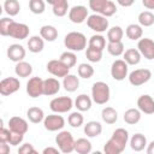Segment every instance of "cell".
Instances as JSON below:
<instances>
[{"label":"cell","instance_id":"6da1fadb","mask_svg":"<svg viewBox=\"0 0 154 154\" xmlns=\"http://www.w3.org/2000/svg\"><path fill=\"white\" fill-rule=\"evenodd\" d=\"M129 141V132L124 128H118L113 131L111 138L105 143L103 152L106 154H120L124 152Z\"/></svg>","mask_w":154,"mask_h":154},{"label":"cell","instance_id":"7a4b0ae2","mask_svg":"<svg viewBox=\"0 0 154 154\" xmlns=\"http://www.w3.org/2000/svg\"><path fill=\"white\" fill-rule=\"evenodd\" d=\"M64 45L69 51L81 52L87 46V37L79 31H71L64 37Z\"/></svg>","mask_w":154,"mask_h":154},{"label":"cell","instance_id":"3957f363","mask_svg":"<svg viewBox=\"0 0 154 154\" xmlns=\"http://www.w3.org/2000/svg\"><path fill=\"white\" fill-rule=\"evenodd\" d=\"M111 96L109 87L106 82L97 81L91 87V99L97 105H105L108 102Z\"/></svg>","mask_w":154,"mask_h":154},{"label":"cell","instance_id":"277c9868","mask_svg":"<svg viewBox=\"0 0 154 154\" xmlns=\"http://www.w3.org/2000/svg\"><path fill=\"white\" fill-rule=\"evenodd\" d=\"M55 143L61 153H71L75 150V140L70 131L67 130H60L58 135L55 136Z\"/></svg>","mask_w":154,"mask_h":154},{"label":"cell","instance_id":"5b68a950","mask_svg":"<svg viewBox=\"0 0 154 154\" xmlns=\"http://www.w3.org/2000/svg\"><path fill=\"white\" fill-rule=\"evenodd\" d=\"M87 25L93 31L101 34L108 29V19H107V17H105L100 13H94L87 18Z\"/></svg>","mask_w":154,"mask_h":154},{"label":"cell","instance_id":"8992f818","mask_svg":"<svg viewBox=\"0 0 154 154\" xmlns=\"http://www.w3.org/2000/svg\"><path fill=\"white\" fill-rule=\"evenodd\" d=\"M72 107H73V101L69 96L54 97L49 102V108L54 113H66V112L71 111Z\"/></svg>","mask_w":154,"mask_h":154},{"label":"cell","instance_id":"52a82bcc","mask_svg":"<svg viewBox=\"0 0 154 154\" xmlns=\"http://www.w3.org/2000/svg\"><path fill=\"white\" fill-rule=\"evenodd\" d=\"M129 82L134 87H140L147 83L152 78V71L149 69H136L129 73Z\"/></svg>","mask_w":154,"mask_h":154},{"label":"cell","instance_id":"ba28073f","mask_svg":"<svg viewBox=\"0 0 154 154\" xmlns=\"http://www.w3.org/2000/svg\"><path fill=\"white\" fill-rule=\"evenodd\" d=\"M129 65L124 59H117L111 65V76L116 81H123L128 77Z\"/></svg>","mask_w":154,"mask_h":154},{"label":"cell","instance_id":"9c48e42d","mask_svg":"<svg viewBox=\"0 0 154 154\" xmlns=\"http://www.w3.org/2000/svg\"><path fill=\"white\" fill-rule=\"evenodd\" d=\"M46 69L47 71L53 75L54 77H58V78H64L66 75H69L70 72V69L60 60V59H52L47 63L46 65Z\"/></svg>","mask_w":154,"mask_h":154},{"label":"cell","instance_id":"30bf717a","mask_svg":"<svg viewBox=\"0 0 154 154\" xmlns=\"http://www.w3.org/2000/svg\"><path fill=\"white\" fill-rule=\"evenodd\" d=\"M43 126L48 131H60L65 126V119L59 116V113H53L45 117Z\"/></svg>","mask_w":154,"mask_h":154},{"label":"cell","instance_id":"8fae6325","mask_svg":"<svg viewBox=\"0 0 154 154\" xmlns=\"http://www.w3.org/2000/svg\"><path fill=\"white\" fill-rule=\"evenodd\" d=\"M20 88V82L16 77H6L0 82V94L2 96H8L14 94Z\"/></svg>","mask_w":154,"mask_h":154},{"label":"cell","instance_id":"7c38bea8","mask_svg":"<svg viewBox=\"0 0 154 154\" xmlns=\"http://www.w3.org/2000/svg\"><path fill=\"white\" fill-rule=\"evenodd\" d=\"M26 93L32 99L43 95V79L40 77L29 78V81L26 82Z\"/></svg>","mask_w":154,"mask_h":154},{"label":"cell","instance_id":"4fadbf2b","mask_svg":"<svg viewBox=\"0 0 154 154\" xmlns=\"http://www.w3.org/2000/svg\"><path fill=\"white\" fill-rule=\"evenodd\" d=\"M29 26L24 23H18V22H12L10 30H8V36L12 38H17V40H24L29 36Z\"/></svg>","mask_w":154,"mask_h":154},{"label":"cell","instance_id":"5bb4252c","mask_svg":"<svg viewBox=\"0 0 154 154\" xmlns=\"http://www.w3.org/2000/svg\"><path fill=\"white\" fill-rule=\"evenodd\" d=\"M89 17L88 10L83 5H76L70 8L69 11V19L75 24H81Z\"/></svg>","mask_w":154,"mask_h":154},{"label":"cell","instance_id":"9a60e30c","mask_svg":"<svg viewBox=\"0 0 154 154\" xmlns=\"http://www.w3.org/2000/svg\"><path fill=\"white\" fill-rule=\"evenodd\" d=\"M137 49L140 51L141 55L148 60L154 59V41L152 38L144 37L140 38L137 42Z\"/></svg>","mask_w":154,"mask_h":154},{"label":"cell","instance_id":"2e32d148","mask_svg":"<svg viewBox=\"0 0 154 154\" xmlns=\"http://www.w3.org/2000/svg\"><path fill=\"white\" fill-rule=\"evenodd\" d=\"M137 108L144 114H153L154 113V99L148 94L141 95L137 99Z\"/></svg>","mask_w":154,"mask_h":154},{"label":"cell","instance_id":"e0dca14e","mask_svg":"<svg viewBox=\"0 0 154 154\" xmlns=\"http://www.w3.org/2000/svg\"><path fill=\"white\" fill-rule=\"evenodd\" d=\"M25 54H26L25 48L19 43L10 45L8 48H7V58L11 61H14V63L22 61L25 58Z\"/></svg>","mask_w":154,"mask_h":154},{"label":"cell","instance_id":"ac0fdd59","mask_svg":"<svg viewBox=\"0 0 154 154\" xmlns=\"http://www.w3.org/2000/svg\"><path fill=\"white\" fill-rule=\"evenodd\" d=\"M8 129L11 131H14V132L26 134V131L29 129V125H28V122L24 118L14 116V117L10 118V120H8Z\"/></svg>","mask_w":154,"mask_h":154},{"label":"cell","instance_id":"d6986e66","mask_svg":"<svg viewBox=\"0 0 154 154\" xmlns=\"http://www.w3.org/2000/svg\"><path fill=\"white\" fill-rule=\"evenodd\" d=\"M53 7V14L57 17H64L69 10V1L67 0H46Z\"/></svg>","mask_w":154,"mask_h":154},{"label":"cell","instance_id":"ffe728a7","mask_svg":"<svg viewBox=\"0 0 154 154\" xmlns=\"http://www.w3.org/2000/svg\"><path fill=\"white\" fill-rule=\"evenodd\" d=\"M60 82L57 79V78H47V79H43V95H47V96H51V95H55L59 90H60Z\"/></svg>","mask_w":154,"mask_h":154},{"label":"cell","instance_id":"44dd1931","mask_svg":"<svg viewBox=\"0 0 154 154\" xmlns=\"http://www.w3.org/2000/svg\"><path fill=\"white\" fill-rule=\"evenodd\" d=\"M63 87L66 91L73 93L79 88V78L76 75L69 73L63 78Z\"/></svg>","mask_w":154,"mask_h":154},{"label":"cell","instance_id":"7402d4cb","mask_svg":"<svg viewBox=\"0 0 154 154\" xmlns=\"http://www.w3.org/2000/svg\"><path fill=\"white\" fill-rule=\"evenodd\" d=\"M83 131L88 137H97L102 132V125L97 120H90L84 125Z\"/></svg>","mask_w":154,"mask_h":154},{"label":"cell","instance_id":"603a6c76","mask_svg":"<svg viewBox=\"0 0 154 154\" xmlns=\"http://www.w3.org/2000/svg\"><path fill=\"white\" fill-rule=\"evenodd\" d=\"M147 137L143 134H135L130 138V147L135 152H141L147 147Z\"/></svg>","mask_w":154,"mask_h":154},{"label":"cell","instance_id":"cb8c5ba5","mask_svg":"<svg viewBox=\"0 0 154 154\" xmlns=\"http://www.w3.org/2000/svg\"><path fill=\"white\" fill-rule=\"evenodd\" d=\"M91 103H93V99L87 94H81L75 100V107L81 112L89 111L91 108Z\"/></svg>","mask_w":154,"mask_h":154},{"label":"cell","instance_id":"d4e9b609","mask_svg":"<svg viewBox=\"0 0 154 154\" xmlns=\"http://www.w3.org/2000/svg\"><path fill=\"white\" fill-rule=\"evenodd\" d=\"M123 58L128 63V65H137L141 61L142 55L137 48H129V49L124 51Z\"/></svg>","mask_w":154,"mask_h":154},{"label":"cell","instance_id":"484cf974","mask_svg":"<svg viewBox=\"0 0 154 154\" xmlns=\"http://www.w3.org/2000/svg\"><path fill=\"white\" fill-rule=\"evenodd\" d=\"M14 72H16V75H17L18 77H20V78H26V77H29V76L32 73V66H31L30 63L22 60V61H18V63L16 64V66H14Z\"/></svg>","mask_w":154,"mask_h":154},{"label":"cell","instance_id":"4316f807","mask_svg":"<svg viewBox=\"0 0 154 154\" xmlns=\"http://www.w3.org/2000/svg\"><path fill=\"white\" fill-rule=\"evenodd\" d=\"M40 36L48 42H53L58 37V29L53 25H43L40 29Z\"/></svg>","mask_w":154,"mask_h":154},{"label":"cell","instance_id":"83f0119b","mask_svg":"<svg viewBox=\"0 0 154 154\" xmlns=\"http://www.w3.org/2000/svg\"><path fill=\"white\" fill-rule=\"evenodd\" d=\"M125 35L129 40H132V41H136V40H140L143 35V29L140 24H129L125 29Z\"/></svg>","mask_w":154,"mask_h":154},{"label":"cell","instance_id":"f1b7e54d","mask_svg":"<svg viewBox=\"0 0 154 154\" xmlns=\"http://www.w3.org/2000/svg\"><path fill=\"white\" fill-rule=\"evenodd\" d=\"M43 47H45V40L41 36L35 35L28 40V48L31 53H40L43 51Z\"/></svg>","mask_w":154,"mask_h":154},{"label":"cell","instance_id":"f546056e","mask_svg":"<svg viewBox=\"0 0 154 154\" xmlns=\"http://www.w3.org/2000/svg\"><path fill=\"white\" fill-rule=\"evenodd\" d=\"M141 111L138 108H129L124 112V122L130 125H135L141 120Z\"/></svg>","mask_w":154,"mask_h":154},{"label":"cell","instance_id":"4dcf8cb0","mask_svg":"<svg viewBox=\"0 0 154 154\" xmlns=\"http://www.w3.org/2000/svg\"><path fill=\"white\" fill-rule=\"evenodd\" d=\"M26 117L28 119L34 123V124H38L41 122H43L45 119V113H43V109L40 108V107H30L28 111H26Z\"/></svg>","mask_w":154,"mask_h":154},{"label":"cell","instance_id":"1f68e13d","mask_svg":"<svg viewBox=\"0 0 154 154\" xmlns=\"http://www.w3.org/2000/svg\"><path fill=\"white\" fill-rule=\"evenodd\" d=\"M75 152L78 154H89L91 152V143L88 138L81 137L75 141Z\"/></svg>","mask_w":154,"mask_h":154},{"label":"cell","instance_id":"d6a6232c","mask_svg":"<svg viewBox=\"0 0 154 154\" xmlns=\"http://www.w3.org/2000/svg\"><path fill=\"white\" fill-rule=\"evenodd\" d=\"M101 118L106 124H114L118 120V112L113 107H105L101 111Z\"/></svg>","mask_w":154,"mask_h":154},{"label":"cell","instance_id":"836d02e7","mask_svg":"<svg viewBox=\"0 0 154 154\" xmlns=\"http://www.w3.org/2000/svg\"><path fill=\"white\" fill-rule=\"evenodd\" d=\"M4 10H5V12L10 17H13V16H17L19 13L20 5H19L18 0H5V2H4Z\"/></svg>","mask_w":154,"mask_h":154},{"label":"cell","instance_id":"e575fe53","mask_svg":"<svg viewBox=\"0 0 154 154\" xmlns=\"http://www.w3.org/2000/svg\"><path fill=\"white\" fill-rule=\"evenodd\" d=\"M123 36H124V31L118 25H114V26H112L111 29L107 30V40H108V42H118V41H122Z\"/></svg>","mask_w":154,"mask_h":154},{"label":"cell","instance_id":"d590c367","mask_svg":"<svg viewBox=\"0 0 154 154\" xmlns=\"http://www.w3.org/2000/svg\"><path fill=\"white\" fill-rule=\"evenodd\" d=\"M88 46L96 48V49H100V51H103L106 48V38L100 34H95V35L90 36Z\"/></svg>","mask_w":154,"mask_h":154},{"label":"cell","instance_id":"8d00e7d4","mask_svg":"<svg viewBox=\"0 0 154 154\" xmlns=\"http://www.w3.org/2000/svg\"><path fill=\"white\" fill-rule=\"evenodd\" d=\"M137 19L141 26H152L154 24V13L150 11H142Z\"/></svg>","mask_w":154,"mask_h":154},{"label":"cell","instance_id":"74e56055","mask_svg":"<svg viewBox=\"0 0 154 154\" xmlns=\"http://www.w3.org/2000/svg\"><path fill=\"white\" fill-rule=\"evenodd\" d=\"M69 69L73 67L76 64H77V57L76 54L72 52V51H66V52H63L60 54V58H59Z\"/></svg>","mask_w":154,"mask_h":154},{"label":"cell","instance_id":"f35d334b","mask_svg":"<svg viewBox=\"0 0 154 154\" xmlns=\"http://www.w3.org/2000/svg\"><path fill=\"white\" fill-rule=\"evenodd\" d=\"M77 72H78V76H79L81 78L88 79V78L93 77V75H94V67H93L90 64L82 63V64L78 65V67H77Z\"/></svg>","mask_w":154,"mask_h":154},{"label":"cell","instance_id":"ab89813d","mask_svg":"<svg viewBox=\"0 0 154 154\" xmlns=\"http://www.w3.org/2000/svg\"><path fill=\"white\" fill-rule=\"evenodd\" d=\"M107 52L113 57H119L124 53V43L122 41L118 42H108Z\"/></svg>","mask_w":154,"mask_h":154},{"label":"cell","instance_id":"60d3db41","mask_svg":"<svg viewBox=\"0 0 154 154\" xmlns=\"http://www.w3.org/2000/svg\"><path fill=\"white\" fill-rule=\"evenodd\" d=\"M84 122V117L81 113V111H76V112H71L70 116L67 117V123L72 126V128H79Z\"/></svg>","mask_w":154,"mask_h":154},{"label":"cell","instance_id":"b9f144b4","mask_svg":"<svg viewBox=\"0 0 154 154\" xmlns=\"http://www.w3.org/2000/svg\"><path fill=\"white\" fill-rule=\"evenodd\" d=\"M29 10L34 14H41L46 10L45 0H29Z\"/></svg>","mask_w":154,"mask_h":154},{"label":"cell","instance_id":"7bdbcfd3","mask_svg":"<svg viewBox=\"0 0 154 154\" xmlns=\"http://www.w3.org/2000/svg\"><path fill=\"white\" fill-rule=\"evenodd\" d=\"M85 57L90 63H99L102 59V51L88 46L85 51Z\"/></svg>","mask_w":154,"mask_h":154},{"label":"cell","instance_id":"ee69618b","mask_svg":"<svg viewBox=\"0 0 154 154\" xmlns=\"http://www.w3.org/2000/svg\"><path fill=\"white\" fill-rule=\"evenodd\" d=\"M108 0H89V8L95 13H101Z\"/></svg>","mask_w":154,"mask_h":154},{"label":"cell","instance_id":"f6af8a7d","mask_svg":"<svg viewBox=\"0 0 154 154\" xmlns=\"http://www.w3.org/2000/svg\"><path fill=\"white\" fill-rule=\"evenodd\" d=\"M12 22L13 19H11L10 17H2L0 19V34L2 36H8V30H10Z\"/></svg>","mask_w":154,"mask_h":154},{"label":"cell","instance_id":"bcb514c9","mask_svg":"<svg viewBox=\"0 0 154 154\" xmlns=\"http://www.w3.org/2000/svg\"><path fill=\"white\" fill-rule=\"evenodd\" d=\"M116 12H117V6H116V4H114L113 1H111V0H108L107 4H106V6H105V8L102 10V12H101L100 14H102V16H105V17H111V16H113Z\"/></svg>","mask_w":154,"mask_h":154},{"label":"cell","instance_id":"7dc6e473","mask_svg":"<svg viewBox=\"0 0 154 154\" xmlns=\"http://www.w3.org/2000/svg\"><path fill=\"white\" fill-rule=\"evenodd\" d=\"M24 140V134H19V132H14V131H11V136H10V141L8 143L11 146H18L23 142Z\"/></svg>","mask_w":154,"mask_h":154},{"label":"cell","instance_id":"c3c4849f","mask_svg":"<svg viewBox=\"0 0 154 154\" xmlns=\"http://www.w3.org/2000/svg\"><path fill=\"white\" fill-rule=\"evenodd\" d=\"M18 153L19 154H36V149L32 147L31 143H24L18 148Z\"/></svg>","mask_w":154,"mask_h":154},{"label":"cell","instance_id":"681fc988","mask_svg":"<svg viewBox=\"0 0 154 154\" xmlns=\"http://www.w3.org/2000/svg\"><path fill=\"white\" fill-rule=\"evenodd\" d=\"M1 129H0V142H7L10 141V136H11V130L10 129H6L4 126V122L1 120Z\"/></svg>","mask_w":154,"mask_h":154},{"label":"cell","instance_id":"f907efd6","mask_svg":"<svg viewBox=\"0 0 154 154\" xmlns=\"http://www.w3.org/2000/svg\"><path fill=\"white\" fill-rule=\"evenodd\" d=\"M0 153L1 154H8L10 153V143L0 142Z\"/></svg>","mask_w":154,"mask_h":154},{"label":"cell","instance_id":"816d5d0a","mask_svg":"<svg viewBox=\"0 0 154 154\" xmlns=\"http://www.w3.org/2000/svg\"><path fill=\"white\" fill-rule=\"evenodd\" d=\"M59 152H60V149L59 148H54V147H47V148H45L42 150L43 154H58Z\"/></svg>","mask_w":154,"mask_h":154},{"label":"cell","instance_id":"f5cc1de1","mask_svg":"<svg viewBox=\"0 0 154 154\" xmlns=\"http://www.w3.org/2000/svg\"><path fill=\"white\" fill-rule=\"evenodd\" d=\"M142 5L148 10H154V0H142Z\"/></svg>","mask_w":154,"mask_h":154},{"label":"cell","instance_id":"db71d44e","mask_svg":"<svg viewBox=\"0 0 154 154\" xmlns=\"http://www.w3.org/2000/svg\"><path fill=\"white\" fill-rule=\"evenodd\" d=\"M117 2L123 7H130L135 2V0H117Z\"/></svg>","mask_w":154,"mask_h":154},{"label":"cell","instance_id":"11a10c76","mask_svg":"<svg viewBox=\"0 0 154 154\" xmlns=\"http://www.w3.org/2000/svg\"><path fill=\"white\" fill-rule=\"evenodd\" d=\"M147 154H154V141L147 144Z\"/></svg>","mask_w":154,"mask_h":154}]
</instances>
